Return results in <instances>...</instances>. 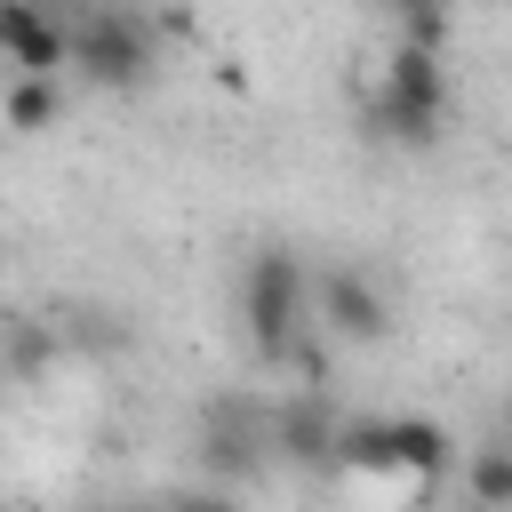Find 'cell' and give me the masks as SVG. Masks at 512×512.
I'll return each mask as SVG.
<instances>
[{"label":"cell","mask_w":512,"mask_h":512,"mask_svg":"<svg viewBox=\"0 0 512 512\" xmlns=\"http://www.w3.org/2000/svg\"><path fill=\"white\" fill-rule=\"evenodd\" d=\"M440 120H448V56L400 40L392 64H384V80H376V96H368V136L424 152L440 136Z\"/></svg>","instance_id":"6da1fadb"},{"label":"cell","mask_w":512,"mask_h":512,"mask_svg":"<svg viewBox=\"0 0 512 512\" xmlns=\"http://www.w3.org/2000/svg\"><path fill=\"white\" fill-rule=\"evenodd\" d=\"M304 312H312V272L288 248H256L240 272V320H248V344L264 368L288 360V344L304 336Z\"/></svg>","instance_id":"7a4b0ae2"},{"label":"cell","mask_w":512,"mask_h":512,"mask_svg":"<svg viewBox=\"0 0 512 512\" xmlns=\"http://www.w3.org/2000/svg\"><path fill=\"white\" fill-rule=\"evenodd\" d=\"M336 464H352V472H416V480H448L456 440H448L432 416H368V424H344V432H336Z\"/></svg>","instance_id":"3957f363"},{"label":"cell","mask_w":512,"mask_h":512,"mask_svg":"<svg viewBox=\"0 0 512 512\" xmlns=\"http://www.w3.org/2000/svg\"><path fill=\"white\" fill-rule=\"evenodd\" d=\"M72 64L96 88H136L152 72V24L144 16H88L72 32Z\"/></svg>","instance_id":"277c9868"},{"label":"cell","mask_w":512,"mask_h":512,"mask_svg":"<svg viewBox=\"0 0 512 512\" xmlns=\"http://www.w3.org/2000/svg\"><path fill=\"white\" fill-rule=\"evenodd\" d=\"M312 312H320V328H328L336 344H384V336H392L384 288H376L368 272H352V264H328V272L312 280Z\"/></svg>","instance_id":"5b68a950"},{"label":"cell","mask_w":512,"mask_h":512,"mask_svg":"<svg viewBox=\"0 0 512 512\" xmlns=\"http://www.w3.org/2000/svg\"><path fill=\"white\" fill-rule=\"evenodd\" d=\"M0 64H16L32 80H56L72 64V32L40 0H0Z\"/></svg>","instance_id":"8992f818"},{"label":"cell","mask_w":512,"mask_h":512,"mask_svg":"<svg viewBox=\"0 0 512 512\" xmlns=\"http://www.w3.org/2000/svg\"><path fill=\"white\" fill-rule=\"evenodd\" d=\"M264 448H272V432L240 424L232 408H224V416H208V432H200V464H208V472H224V480L256 472V464H264Z\"/></svg>","instance_id":"52a82bcc"},{"label":"cell","mask_w":512,"mask_h":512,"mask_svg":"<svg viewBox=\"0 0 512 512\" xmlns=\"http://www.w3.org/2000/svg\"><path fill=\"white\" fill-rule=\"evenodd\" d=\"M336 432H344V424H336L320 400H296V408L272 424V448L296 456V464H336Z\"/></svg>","instance_id":"ba28073f"},{"label":"cell","mask_w":512,"mask_h":512,"mask_svg":"<svg viewBox=\"0 0 512 512\" xmlns=\"http://www.w3.org/2000/svg\"><path fill=\"white\" fill-rule=\"evenodd\" d=\"M464 496L488 512H512V440H480L464 456Z\"/></svg>","instance_id":"9c48e42d"},{"label":"cell","mask_w":512,"mask_h":512,"mask_svg":"<svg viewBox=\"0 0 512 512\" xmlns=\"http://www.w3.org/2000/svg\"><path fill=\"white\" fill-rule=\"evenodd\" d=\"M64 112V96H56V80H32V72H16V88L0 96V128H16V136H40L48 120Z\"/></svg>","instance_id":"30bf717a"},{"label":"cell","mask_w":512,"mask_h":512,"mask_svg":"<svg viewBox=\"0 0 512 512\" xmlns=\"http://www.w3.org/2000/svg\"><path fill=\"white\" fill-rule=\"evenodd\" d=\"M48 352H56V336H48L40 320H0V360H8L16 376H40Z\"/></svg>","instance_id":"8fae6325"},{"label":"cell","mask_w":512,"mask_h":512,"mask_svg":"<svg viewBox=\"0 0 512 512\" xmlns=\"http://www.w3.org/2000/svg\"><path fill=\"white\" fill-rule=\"evenodd\" d=\"M192 512H232V504L224 496H192Z\"/></svg>","instance_id":"7c38bea8"},{"label":"cell","mask_w":512,"mask_h":512,"mask_svg":"<svg viewBox=\"0 0 512 512\" xmlns=\"http://www.w3.org/2000/svg\"><path fill=\"white\" fill-rule=\"evenodd\" d=\"M384 8H392V16H416V8H432V0H384Z\"/></svg>","instance_id":"4fadbf2b"},{"label":"cell","mask_w":512,"mask_h":512,"mask_svg":"<svg viewBox=\"0 0 512 512\" xmlns=\"http://www.w3.org/2000/svg\"><path fill=\"white\" fill-rule=\"evenodd\" d=\"M496 440H512V392H504V432H496Z\"/></svg>","instance_id":"5bb4252c"},{"label":"cell","mask_w":512,"mask_h":512,"mask_svg":"<svg viewBox=\"0 0 512 512\" xmlns=\"http://www.w3.org/2000/svg\"><path fill=\"white\" fill-rule=\"evenodd\" d=\"M472 512H488V504H472Z\"/></svg>","instance_id":"9a60e30c"},{"label":"cell","mask_w":512,"mask_h":512,"mask_svg":"<svg viewBox=\"0 0 512 512\" xmlns=\"http://www.w3.org/2000/svg\"><path fill=\"white\" fill-rule=\"evenodd\" d=\"M40 8H48V0H40ZM64 8H72V0H64Z\"/></svg>","instance_id":"2e32d148"}]
</instances>
